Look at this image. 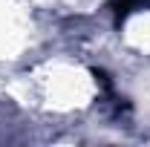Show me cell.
Returning <instances> with one entry per match:
<instances>
[{"instance_id":"cell-1","label":"cell","mask_w":150,"mask_h":147,"mask_svg":"<svg viewBox=\"0 0 150 147\" xmlns=\"http://www.w3.org/2000/svg\"><path fill=\"white\" fill-rule=\"evenodd\" d=\"M38 90L49 110H78L90 104L93 75L78 64H46L38 72Z\"/></svg>"},{"instance_id":"cell-2","label":"cell","mask_w":150,"mask_h":147,"mask_svg":"<svg viewBox=\"0 0 150 147\" xmlns=\"http://www.w3.org/2000/svg\"><path fill=\"white\" fill-rule=\"evenodd\" d=\"M127 35H130V40L139 46V49H147L150 52V3L147 6H139V9L130 15Z\"/></svg>"}]
</instances>
